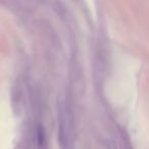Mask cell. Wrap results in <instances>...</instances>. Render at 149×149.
Instances as JSON below:
<instances>
[{
    "mask_svg": "<svg viewBox=\"0 0 149 149\" xmlns=\"http://www.w3.org/2000/svg\"><path fill=\"white\" fill-rule=\"evenodd\" d=\"M37 140H38V147H39V149H45V144H46L45 134H44L43 128H41V127L38 129Z\"/></svg>",
    "mask_w": 149,
    "mask_h": 149,
    "instance_id": "6da1fadb",
    "label": "cell"
},
{
    "mask_svg": "<svg viewBox=\"0 0 149 149\" xmlns=\"http://www.w3.org/2000/svg\"><path fill=\"white\" fill-rule=\"evenodd\" d=\"M106 149H118V147H116V145L112 141H108L106 143Z\"/></svg>",
    "mask_w": 149,
    "mask_h": 149,
    "instance_id": "7a4b0ae2",
    "label": "cell"
}]
</instances>
